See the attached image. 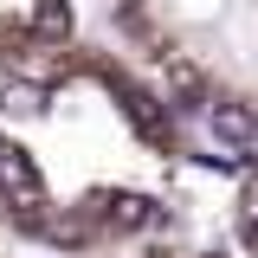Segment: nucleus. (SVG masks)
I'll return each mask as SVG.
<instances>
[{
    "label": "nucleus",
    "mask_w": 258,
    "mask_h": 258,
    "mask_svg": "<svg viewBox=\"0 0 258 258\" xmlns=\"http://www.w3.org/2000/svg\"><path fill=\"white\" fill-rule=\"evenodd\" d=\"M0 187L13 194L20 207H45V181H39L26 149H0Z\"/></svg>",
    "instance_id": "f257e3e1"
},
{
    "label": "nucleus",
    "mask_w": 258,
    "mask_h": 258,
    "mask_svg": "<svg viewBox=\"0 0 258 258\" xmlns=\"http://www.w3.org/2000/svg\"><path fill=\"white\" fill-rule=\"evenodd\" d=\"M123 110H129V123L142 129L149 142H168V116H161V103L149 91H136V84H123Z\"/></svg>",
    "instance_id": "f03ea898"
},
{
    "label": "nucleus",
    "mask_w": 258,
    "mask_h": 258,
    "mask_svg": "<svg viewBox=\"0 0 258 258\" xmlns=\"http://www.w3.org/2000/svg\"><path fill=\"white\" fill-rule=\"evenodd\" d=\"M213 136L220 142H252L258 136V110L252 103H213Z\"/></svg>",
    "instance_id": "7ed1b4c3"
},
{
    "label": "nucleus",
    "mask_w": 258,
    "mask_h": 258,
    "mask_svg": "<svg viewBox=\"0 0 258 258\" xmlns=\"http://www.w3.org/2000/svg\"><path fill=\"white\" fill-rule=\"evenodd\" d=\"M110 226H123V232L155 226V200H142V194H116V200H110Z\"/></svg>",
    "instance_id": "20e7f679"
},
{
    "label": "nucleus",
    "mask_w": 258,
    "mask_h": 258,
    "mask_svg": "<svg viewBox=\"0 0 258 258\" xmlns=\"http://www.w3.org/2000/svg\"><path fill=\"white\" fill-rule=\"evenodd\" d=\"M39 32H71V7L64 0H39Z\"/></svg>",
    "instance_id": "39448f33"
}]
</instances>
